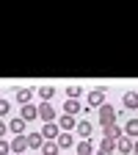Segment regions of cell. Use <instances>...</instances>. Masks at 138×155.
I'll use <instances>...</instances> for the list:
<instances>
[{
    "instance_id": "6da1fadb",
    "label": "cell",
    "mask_w": 138,
    "mask_h": 155,
    "mask_svg": "<svg viewBox=\"0 0 138 155\" xmlns=\"http://www.w3.org/2000/svg\"><path fill=\"white\" fill-rule=\"evenodd\" d=\"M116 119H119V114H116V108L105 103V105L100 108V125H102V127H111V125H116Z\"/></svg>"
},
{
    "instance_id": "7a4b0ae2",
    "label": "cell",
    "mask_w": 138,
    "mask_h": 155,
    "mask_svg": "<svg viewBox=\"0 0 138 155\" xmlns=\"http://www.w3.org/2000/svg\"><path fill=\"white\" fill-rule=\"evenodd\" d=\"M105 91H108L105 86L88 91V108H102V105H105Z\"/></svg>"
},
{
    "instance_id": "3957f363",
    "label": "cell",
    "mask_w": 138,
    "mask_h": 155,
    "mask_svg": "<svg viewBox=\"0 0 138 155\" xmlns=\"http://www.w3.org/2000/svg\"><path fill=\"white\" fill-rule=\"evenodd\" d=\"M36 111H39V119H44V125L55 122V116H58V114H55V108H53L50 103H42V105H39Z\"/></svg>"
},
{
    "instance_id": "277c9868",
    "label": "cell",
    "mask_w": 138,
    "mask_h": 155,
    "mask_svg": "<svg viewBox=\"0 0 138 155\" xmlns=\"http://www.w3.org/2000/svg\"><path fill=\"white\" fill-rule=\"evenodd\" d=\"M58 130H64V133H69V130H75L77 127V119H75V116H69V114H61V116H58Z\"/></svg>"
},
{
    "instance_id": "5b68a950",
    "label": "cell",
    "mask_w": 138,
    "mask_h": 155,
    "mask_svg": "<svg viewBox=\"0 0 138 155\" xmlns=\"http://www.w3.org/2000/svg\"><path fill=\"white\" fill-rule=\"evenodd\" d=\"M77 136H83V141H91V130H94V125L88 122V119H77Z\"/></svg>"
},
{
    "instance_id": "8992f818",
    "label": "cell",
    "mask_w": 138,
    "mask_h": 155,
    "mask_svg": "<svg viewBox=\"0 0 138 155\" xmlns=\"http://www.w3.org/2000/svg\"><path fill=\"white\" fill-rule=\"evenodd\" d=\"M25 127H28V122L22 119V116H14V119L8 122V130H11L14 136H25Z\"/></svg>"
},
{
    "instance_id": "52a82bcc",
    "label": "cell",
    "mask_w": 138,
    "mask_h": 155,
    "mask_svg": "<svg viewBox=\"0 0 138 155\" xmlns=\"http://www.w3.org/2000/svg\"><path fill=\"white\" fill-rule=\"evenodd\" d=\"M8 144H11V152H14V155H22V152L28 150V141H25V136H14V139H11Z\"/></svg>"
},
{
    "instance_id": "ba28073f",
    "label": "cell",
    "mask_w": 138,
    "mask_h": 155,
    "mask_svg": "<svg viewBox=\"0 0 138 155\" xmlns=\"http://www.w3.org/2000/svg\"><path fill=\"white\" fill-rule=\"evenodd\" d=\"M25 141H28V150H42V144H44L42 133H28V136H25Z\"/></svg>"
},
{
    "instance_id": "9c48e42d",
    "label": "cell",
    "mask_w": 138,
    "mask_h": 155,
    "mask_svg": "<svg viewBox=\"0 0 138 155\" xmlns=\"http://www.w3.org/2000/svg\"><path fill=\"white\" fill-rule=\"evenodd\" d=\"M116 150H119L122 155H130V152H133V139H127V136L116 139Z\"/></svg>"
},
{
    "instance_id": "30bf717a",
    "label": "cell",
    "mask_w": 138,
    "mask_h": 155,
    "mask_svg": "<svg viewBox=\"0 0 138 155\" xmlns=\"http://www.w3.org/2000/svg\"><path fill=\"white\" fill-rule=\"evenodd\" d=\"M42 139H44V141H53V139H58V125H55V122L44 125V130H42Z\"/></svg>"
},
{
    "instance_id": "8fae6325",
    "label": "cell",
    "mask_w": 138,
    "mask_h": 155,
    "mask_svg": "<svg viewBox=\"0 0 138 155\" xmlns=\"http://www.w3.org/2000/svg\"><path fill=\"white\" fill-rule=\"evenodd\" d=\"M58 150H69V147H75V139H72V136L69 133H58Z\"/></svg>"
},
{
    "instance_id": "7c38bea8",
    "label": "cell",
    "mask_w": 138,
    "mask_h": 155,
    "mask_svg": "<svg viewBox=\"0 0 138 155\" xmlns=\"http://www.w3.org/2000/svg\"><path fill=\"white\" fill-rule=\"evenodd\" d=\"M122 103H124V108H130V111H135V108H138V91H127Z\"/></svg>"
},
{
    "instance_id": "4fadbf2b",
    "label": "cell",
    "mask_w": 138,
    "mask_h": 155,
    "mask_svg": "<svg viewBox=\"0 0 138 155\" xmlns=\"http://www.w3.org/2000/svg\"><path fill=\"white\" fill-rule=\"evenodd\" d=\"M124 136H127V139H135V136H138V119H133V116L127 119V125H124Z\"/></svg>"
},
{
    "instance_id": "5bb4252c",
    "label": "cell",
    "mask_w": 138,
    "mask_h": 155,
    "mask_svg": "<svg viewBox=\"0 0 138 155\" xmlns=\"http://www.w3.org/2000/svg\"><path fill=\"white\" fill-rule=\"evenodd\" d=\"M30 94H33L30 89H17L14 97H17V103H19V105H30Z\"/></svg>"
},
{
    "instance_id": "9a60e30c",
    "label": "cell",
    "mask_w": 138,
    "mask_h": 155,
    "mask_svg": "<svg viewBox=\"0 0 138 155\" xmlns=\"http://www.w3.org/2000/svg\"><path fill=\"white\" fill-rule=\"evenodd\" d=\"M64 114H69V116L80 114V103L77 100H64Z\"/></svg>"
},
{
    "instance_id": "2e32d148",
    "label": "cell",
    "mask_w": 138,
    "mask_h": 155,
    "mask_svg": "<svg viewBox=\"0 0 138 155\" xmlns=\"http://www.w3.org/2000/svg\"><path fill=\"white\" fill-rule=\"evenodd\" d=\"M105 139H111V141L122 139V127H119V125H111V127H105Z\"/></svg>"
},
{
    "instance_id": "e0dca14e",
    "label": "cell",
    "mask_w": 138,
    "mask_h": 155,
    "mask_svg": "<svg viewBox=\"0 0 138 155\" xmlns=\"http://www.w3.org/2000/svg\"><path fill=\"white\" fill-rule=\"evenodd\" d=\"M53 94H55V89H53V86H42V89H39V97H42V103H50V100H53Z\"/></svg>"
},
{
    "instance_id": "ac0fdd59",
    "label": "cell",
    "mask_w": 138,
    "mask_h": 155,
    "mask_svg": "<svg viewBox=\"0 0 138 155\" xmlns=\"http://www.w3.org/2000/svg\"><path fill=\"white\" fill-rule=\"evenodd\" d=\"M36 116H39V111H36L33 105H22V119H25V122H30V119H36Z\"/></svg>"
},
{
    "instance_id": "d6986e66",
    "label": "cell",
    "mask_w": 138,
    "mask_h": 155,
    "mask_svg": "<svg viewBox=\"0 0 138 155\" xmlns=\"http://www.w3.org/2000/svg\"><path fill=\"white\" fill-rule=\"evenodd\" d=\"M77 155H94V144L91 141H80L77 144Z\"/></svg>"
},
{
    "instance_id": "ffe728a7",
    "label": "cell",
    "mask_w": 138,
    "mask_h": 155,
    "mask_svg": "<svg viewBox=\"0 0 138 155\" xmlns=\"http://www.w3.org/2000/svg\"><path fill=\"white\" fill-rule=\"evenodd\" d=\"M42 155H58V144L55 141H44L42 144Z\"/></svg>"
},
{
    "instance_id": "44dd1931",
    "label": "cell",
    "mask_w": 138,
    "mask_h": 155,
    "mask_svg": "<svg viewBox=\"0 0 138 155\" xmlns=\"http://www.w3.org/2000/svg\"><path fill=\"white\" fill-rule=\"evenodd\" d=\"M80 94H83V89H80V86H69V89H66V100H77Z\"/></svg>"
},
{
    "instance_id": "7402d4cb",
    "label": "cell",
    "mask_w": 138,
    "mask_h": 155,
    "mask_svg": "<svg viewBox=\"0 0 138 155\" xmlns=\"http://www.w3.org/2000/svg\"><path fill=\"white\" fill-rule=\"evenodd\" d=\"M100 150H105V152H113V150H116V141H111V139H102Z\"/></svg>"
},
{
    "instance_id": "603a6c76",
    "label": "cell",
    "mask_w": 138,
    "mask_h": 155,
    "mask_svg": "<svg viewBox=\"0 0 138 155\" xmlns=\"http://www.w3.org/2000/svg\"><path fill=\"white\" fill-rule=\"evenodd\" d=\"M8 108H11V105H8V100H0V119L8 114Z\"/></svg>"
},
{
    "instance_id": "cb8c5ba5",
    "label": "cell",
    "mask_w": 138,
    "mask_h": 155,
    "mask_svg": "<svg viewBox=\"0 0 138 155\" xmlns=\"http://www.w3.org/2000/svg\"><path fill=\"white\" fill-rule=\"evenodd\" d=\"M8 152H11V144L0 139V155H8Z\"/></svg>"
},
{
    "instance_id": "d4e9b609",
    "label": "cell",
    "mask_w": 138,
    "mask_h": 155,
    "mask_svg": "<svg viewBox=\"0 0 138 155\" xmlns=\"http://www.w3.org/2000/svg\"><path fill=\"white\" fill-rule=\"evenodd\" d=\"M6 130H8V125H6L3 119H0V139H3V136H6Z\"/></svg>"
},
{
    "instance_id": "484cf974",
    "label": "cell",
    "mask_w": 138,
    "mask_h": 155,
    "mask_svg": "<svg viewBox=\"0 0 138 155\" xmlns=\"http://www.w3.org/2000/svg\"><path fill=\"white\" fill-rule=\"evenodd\" d=\"M133 152H135V155H138V139H135V141H133Z\"/></svg>"
},
{
    "instance_id": "4316f807",
    "label": "cell",
    "mask_w": 138,
    "mask_h": 155,
    "mask_svg": "<svg viewBox=\"0 0 138 155\" xmlns=\"http://www.w3.org/2000/svg\"><path fill=\"white\" fill-rule=\"evenodd\" d=\"M97 155H113V152H105V150H100V152H97Z\"/></svg>"
},
{
    "instance_id": "83f0119b",
    "label": "cell",
    "mask_w": 138,
    "mask_h": 155,
    "mask_svg": "<svg viewBox=\"0 0 138 155\" xmlns=\"http://www.w3.org/2000/svg\"><path fill=\"white\" fill-rule=\"evenodd\" d=\"M22 155H25V152H22Z\"/></svg>"
}]
</instances>
